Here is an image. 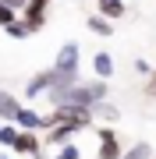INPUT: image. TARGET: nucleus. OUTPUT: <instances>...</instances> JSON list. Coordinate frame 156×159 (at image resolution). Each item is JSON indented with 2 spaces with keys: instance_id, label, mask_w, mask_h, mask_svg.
<instances>
[{
  "instance_id": "f257e3e1",
  "label": "nucleus",
  "mask_w": 156,
  "mask_h": 159,
  "mask_svg": "<svg viewBox=\"0 0 156 159\" xmlns=\"http://www.w3.org/2000/svg\"><path fill=\"white\" fill-rule=\"evenodd\" d=\"M96 142H99V148H96V159H121V156H124L121 142H117V131L110 127V124H103V127L96 131Z\"/></svg>"
},
{
  "instance_id": "f03ea898",
  "label": "nucleus",
  "mask_w": 156,
  "mask_h": 159,
  "mask_svg": "<svg viewBox=\"0 0 156 159\" xmlns=\"http://www.w3.org/2000/svg\"><path fill=\"white\" fill-rule=\"evenodd\" d=\"M78 67H82V46H78V43H64L60 50H57L53 71H60V74H78Z\"/></svg>"
},
{
  "instance_id": "7ed1b4c3",
  "label": "nucleus",
  "mask_w": 156,
  "mask_h": 159,
  "mask_svg": "<svg viewBox=\"0 0 156 159\" xmlns=\"http://www.w3.org/2000/svg\"><path fill=\"white\" fill-rule=\"evenodd\" d=\"M82 131H85V127H82L78 120H57L53 127H46L43 138H46V145H57V148H60L64 142H71L75 134H82Z\"/></svg>"
},
{
  "instance_id": "20e7f679",
  "label": "nucleus",
  "mask_w": 156,
  "mask_h": 159,
  "mask_svg": "<svg viewBox=\"0 0 156 159\" xmlns=\"http://www.w3.org/2000/svg\"><path fill=\"white\" fill-rule=\"evenodd\" d=\"M53 81H57V71H53V67L32 74V81L25 85V99H39V96H46V92L53 89Z\"/></svg>"
},
{
  "instance_id": "39448f33",
  "label": "nucleus",
  "mask_w": 156,
  "mask_h": 159,
  "mask_svg": "<svg viewBox=\"0 0 156 159\" xmlns=\"http://www.w3.org/2000/svg\"><path fill=\"white\" fill-rule=\"evenodd\" d=\"M11 152L43 159V142H39V134H35V131H18V142L11 145Z\"/></svg>"
},
{
  "instance_id": "423d86ee",
  "label": "nucleus",
  "mask_w": 156,
  "mask_h": 159,
  "mask_svg": "<svg viewBox=\"0 0 156 159\" xmlns=\"http://www.w3.org/2000/svg\"><path fill=\"white\" fill-rule=\"evenodd\" d=\"M14 124H18V131H43V113H35L32 106H25V102H21Z\"/></svg>"
},
{
  "instance_id": "0eeeda50",
  "label": "nucleus",
  "mask_w": 156,
  "mask_h": 159,
  "mask_svg": "<svg viewBox=\"0 0 156 159\" xmlns=\"http://www.w3.org/2000/svg\"><path fill=\"white\" fill-rule=\"evenodd\" d=\"M114 71H117V64H114V57H110L106 50H99V53H92V74L96 78H114Z\"/></svg>"
},
{
  "instance_id": "6e6552de",
  "label": "nucleus",
  "mask_w": 156,
  "mask_h": 159,
  "mask_svg": "<svg viewBox=\"0 0 156 159\" xmlns=\"http://www.w3.org/2000/svg\"><path fill=\"white\" fill-rule=\"evenodd\" d=\"M18 110H21V99H18L14 92L4 89V96H0V120H4V124H14Z\"/></svg>"
},
{
  "instance_id": "1a4fd4ad",
  "label": "nucleus",
  "mask_w": 156,
  "mask_h": 159,
  "mask_svg": "<svg viewBox=\"0 0 156 159\" xmlns=\"http://www.w3.org/2000/svg\"><path fill=\"white\" fill-rule=\"evenodd\" d=\"M89 32H92V35H103V39H110V35H114V21H110V18H103V14H89Z\"/></svg>"
},
{
  "instance_id": "9d476101",
  "label": "nucleus",
  "mask_w": 156,
  "mask_h": 159,
  "mask_svg": "<svg viewBox=\"0 0 156 159\" xmlns=\"http://www.w3.org/2000/svg\"><path fill=\"white\" fill-rule=\"evenodd\" d=\"M99 4V14L110 18V21H121V18L128 14V7H124V0H96Z\"/></svg>"
},
{
  "instance_id": "9b49d317",
  "label": "nucleus",
  "mask_w": 156,
  "mask_h": 159,
  "mask_svg": "<svg viewBox=\"0 0 156 159\" xmlns=\"http://www.w3.org/2000/svg\"><path fill=\"white\" fill-rule=\"evenodd\" d=\"M117 117H121V110H117L114 102H106V99H99L96 106H92V120H103V124H114Z\"/></svg>"
},
{
  "instance_id": "f8f14e48",
  "label": "nucleus",
  "mask_w": 156,
  "mask_h": 159,
  "mask_svg": "<svg viewBox=\"0 0 156 159\" xmlns=\"http://www.w3.org/2000/svg\"><path fill=\"white\" fill-rule=\"evenodd\" d=\"M124 159H153V145L149 142H135L131 148H124Z\"/></svg>"
},
{
  "instance_id": "ddd939ff",
  "label": "nucleus",
  "mask_w": 156,
  "mask_h": 159,
  "mask_svg": "<svg viewBox=\"0 0 156 159\" xmlns=\"http://www.w3.org/2000/svg\"><path fill=\"white\" fill-rule=\"evenodd\" d=\"M53 159H85V156H82V145L71 138V142H64V145H60V152L53 156Z\"/></svg>"
},
{
  "instance_id": "4468645a",
  "label": "nucleus",
  "mask_w": 156,
  "mask_h": 159,
  "mask_svg": "<svg viewBox=\"0 0 156 159\" xmlns=\"http://www.w3.org/2000/svg\"><path fill=\"white\" fill-rule=\"evenodd\" d=\"M4 32L11 35V39H29V35H32L29 29H25V21H21V14H18V18H14L11 25H4Z\"/></svg>"
},
{
  "instance_id": "2eb2a0df",
  "label": "nucleus",
  "mask_w": 156,
  "mask_h": 159,
  "mask_svg": "<svg viewBox=\"0 0 156 159\" xmlns=\"http://www.w3.org/2000/svg\"><path fill=\"white\" fill-rule=\"evenodd\" d=\"M14 142H18V124H0V145L11 148Z\"/></svg>"
},
{
  "instance_id": "dca6fc26",
  "label": "nucleus",
  "mask_w": 156,
  "mask_h": 159,
  "mask_svg": "<svg viewBox=\"0 0 156 159\" xmlns=\"http://www.w3.org/2000/svg\"><path fill=\"white\" fill-rule=\"evenodd\" d=\"M14 18H18V11H14V7H7V4H0V29H4V25H11Z\"/></svg>"
},
{
  "instance_id": "f3484780",
  "label": "nucleus",
  "mask_w": 156,
  "mask_h": 159,
  "mask_svg": "<svg viewBox=\"0 0 156 159\" xmlns=\"http://www.w3.org/2000/svg\"><path fill=\"white\" fill-rule=\"evenodd\" d=\"M145 96L156 99V71H153V74H145Z\"/></svg>"
},
{
  "instance_id": "a211bd4d",
  "label": "nucleus",
  "mask_w": 156,
  "mask_h": 159,
  "mask_svg": "<svg viewBox=\"0 0 156 159\" xmlns=\"http://www.w3.org/2000/svg\"><path fill=\"white\" fill-rule=\"evenodd\" d=\"M135 71H139V74H153V64L139 57V60H135Z\"/></svg>"
},
{
  "instance_id": "6ab92c4d",
  "label": "nucleus",
  "mask_w": 156,
  "mask_h": 159,
  "mask_svg": "<svg viewBox=\"0 0 156 159\" xmlns=\"http://www.w3.org/2000/svg\"><path fill=\"white\" fill-rule=\"evenodd\" d=\"M0 4H7V7H14V11L21 14V11H25V4H29V0H0Z\"/></svg>"
},
{
  "instance_id": "aec40b11",
  "label": "nucleus",
  "mask_w": 156,
  "mask_h": 159,
  "mask_svg": "<svg viewBox=\"0 0 156 159\" xmlns=\"http://www.w3.org/2000/svg\"><path fill=\"white\" fill-rule=\"evenodd\" d=\"M0 96H4V85H0Z\"/></svg>"
},
{
  "instance_id": "412c9836",
  "label": "nucleus",
  "mask_w": 156,
  "mask_h": 159,
  "mask_svg": "<svg viewBox=\"0 0 156 159\" xmlns=\"http://www.w3.org/2000/svg\"><path fill=\"white\" fill-rule=\"evenodd\" d=\"M0 159H11V156H0Z\"/></svg>"
},
{
  "instance_id": "4be33fe9",
  "label": "nucleus",
  "mask_w": 156,
  "mask_h": 159,
  "mask_svg": "<svg viewBox=\"0 0 156 159\" xmlns=\"http://www.w3.org/2000/svg\"><path fill=\"white\" fill-rule=\"evenodd\" d=\"M0 124H4V120H0Z\"/></svg>"
},
{
  "instance_id": "5701e85b",
  "label": "nucleus",
  "mask_w": 156,
  "mask_h": 159,
  "mask_svg": "<svg viewBox=\"0 0 156 159\" xmlns=\"http://www.w3.org/2000/svg\"><path fill=\"white\" fill-rule=\"evenodd\" d=\"M153 159H156V156H153Z\"/></svg>"
},
{
  "instance_id": "b1692460",
  "label": "nucleus",
  "mask_w": 156,
  "mask_h": 159,
  "mask_svg": "<svg viewBox=\"0 0 156 159\" xmlns=\"http://www.w3.org/2000/svg\"><path fill=\"white\" fill-rule=\"evenodd\" d=\"M121 159H124V156H121Z\"/></svg>"
}]
</instances>
